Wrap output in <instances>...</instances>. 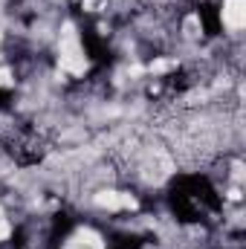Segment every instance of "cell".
<instances>
[{
    "instance_id": "cell-1",
    "label": "cell",
    "mask_w": 246,
    "mask_h": 249,
    "mask_svg": "<svg viewBox=\"0 0 246 249\" xmlns=\"http://www.w3.org/2000/svg\"><path fill=\"white\" fill-rule=\"evenodd\" d=\"M58 61H61V70L70 72V75H84L87 70V58H84V47L75 35L72 26H67L61 32V41H58Z\"/></svg>"
},
{
    "instance_id": "cell-2",
    "label": "cell",
    "mask_w": 246,
    "mask_h": 249,
    "mask_svg": "<svg viewBox=\"0 0 246 249\" xmlns=\"http://www.w3.org/2000/svg\"><path fill=\"white\" fill-rule=\"evenodd\" d=\"M93 203L99 209H107V212H124V209H136V200L124 191H99L93 197Z\"/></svg>"
},
{
    "instance_id": "cell-3",
    "label": "cell",
    "mask_w": 246,
    "mask_h": 249,
    "mask_svg": "<svg viewBox=\"0 0 246 249\" xmlns=\"http://www.w3.org/2000/svg\"><path fill=\"white\" fill-rule=\"evenodd\" d=\"M246 23V0H223V26L229 32H241Z\"/></svg>"
},
{
    "instance_id": "cell-4",
    "label": "cell",
    "mask_w": 246,
    "mask_h": 249,
    "mask_svg": "<svg viewBox=\"0 0 246 249\" xmlns=\"http://www.w3.org/2000/svg\"><path fill=\"white\" fill-rule=\"evenodd\" d=\"M12 84V72L6 67H0V87H9Z\"/></svg>"
},
{
    "instance_id": "cell-5",
    "label": "cell",
    "mask_w": 246,
    "mask_h": 249,
    "mask_svg": "<svg viewBox=\"0 0 246 249\" xmlns=\"http://www.w3.org/2000/svg\"><path fill=\"white\" fill-rule=\"evenodd\" d=\"M3 238H9V220H6V214L0 212V241Z\"/></svg>"
}]
</instances>
